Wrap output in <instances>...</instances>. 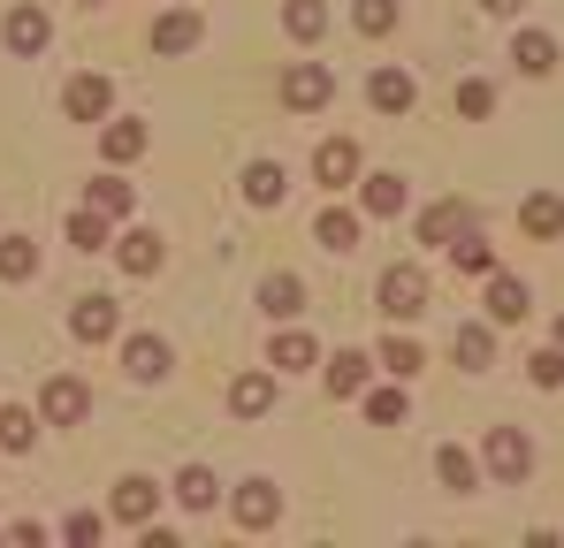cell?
Instances as JSON below:
<instances>
[{
  "mask_svg": "<svg viewBox=\"0 0 564 548\" xmlns=\"http://www.w3.org/2000/svg\"><path fill=\"white\" fill-rule=\"evenodd\" d=\"M375 305L389 313V320H420V313H427V274H420V267H404V260H397V267H381Z\"/></svg>",
  "mask_w": 564,
  "mask_h": 548,
  "instance_id": "6da1fadb",
  "label": "cell"
},
{
  "mask_svg": "<svg viewBox=\"0 0 564 548\" xmlns=\"http://www.w3.org/2000/svg\"><path fill=\"white\" fill-rule=\"evenodd\" d=\"M85 412H93V388H85L77 373H54V381L39 388V419H46V427H77Z\"/></svg>",
  "mask_w": 564,
  "mask_h": 548,
  "instance_id": "7a4b0ae2",
  "label": "cell"
},
{
  "mask_svg": "<svg viewBox=\"0 0 564 548\" xmlns=\"http://www.w3.org/2000/svg\"><path fill=\"white\" fill-rule=\"evenodd\" d=\"M328 99H336V77H328L321 62H282V107L313 114V107H328Z\"/></svg>",
  "mask_w": 564,
  "mask_h": 548,
  "instance_id": "3957f363",
  "label": "cell"
},
{
  "mask_svg": "<svg viewBox=\"0 0 564 548\" xmlns=\"http://www.w3.org/2000/svg\"><path fill=\"white\" fill-rule=\"evenodd\" d=\"M0 39H8V54H15V62H31V54H46V46H54V23H46V8H31V0H23V8H8Z\"/></svg>",
  "mask_w": 564,
  "mask_h": 548,
  "instance_id": "277c9868",
  "label": "cell"
},
{
  "mask_svg": "<svg viewBox=\"0 0 564 548\" xmlns=\"http://www.w3.org/2000/svg\"><path fill=\"white\" fill-rule=\"evenodd\" d=\"M62 107H69V122H107L115 114V85L99 77V69H85V77H69V91H62Z\"/></svg>",
  "mask_w": 564,
  "mask_h": 548,
  "instance_id": "5b68a950",
  "label": "cell"
},
{
  "mask_svg": "<svg viewBox=\"0 0 564 548\" xmlns=\"http://www.w3.org/2000/svg\"><path fill=\"white\" fill-rule=\"evenodd\" d=\"M107 511H115L122 526H153V511H161V480H145V472H122Z\"/></svg>",
  "mask_w": 564,
  "mask_h": 548,
  "instance_id": "8992f818",
  "label": "cell"
},
{
  "mask_svg": "<svg viewBox=\"0 0 564 548\" xmlns=\"http://www.w3.org/2000/svg\"><path fill=\"white\" fill-rule=\"evenodd\" d=\"M229 511H237L245 534H260V526H275V518H282V487H275V480H245V487L229 495Z\"/></svg>",
  "mask_w": 564,
  "mask_h": 548,
  "instance_id": "52a82bcc",
  "label": "cell"
},
{
  "mask_svg": "<svg viewBox=\"0 0 564 548\" xmlns=\"http://www.w3.org/2000/svg\"><path fill=\"white\" fill-rule=\"evenodd\" d=\"M313 176H321V190H351V183H359V145H351V138H321Z\"/></svg>",
  "mask_w": 564,
  "mask_h": 548,
  "instance_id": "ba28073f",
  "label": "cell"
},
{
  "mask_svg": "<svg viewBox=\"0 0 564 548\" xmlns=\"http://www.w3.org/2000/svg\"><path fill=\"white\" fill-rule=\"evenodd\" d=\"M115 328H122V305H115V297H77V305H69V336H77V343H107Z\"/></svg>",
  "mask_w": 564,
  "mask_h": 548,
  "instance_id": "9c48e42d",
  "label": "cell"
},
{
  "mask_svg": "<svg viewBox=\"0 0 564 548\" xmlns=\"http://www.w3.org/2000/svg\"><path fill=\"white\" fill-rule=\"evenodd\" d=\"M488 472H496V480H527V472H534V442H527L519 427H496V435H488Z\"/></svg>",
  "mask_w": 564,
  "mask_h": 548,
  "instance_id": "30bf717a",
  "label": "cell"
},
{
  "mask_svg": "<svg viewBox=\"0 0 564 548\" xmlns=\"http://www.w3.org/2000/svg\"><path fill=\"white\" fill-rule=\"evenodd\" d=\"M145 145H153V130H145V122H130V114H107V122H99V153H107L115 168H130Z\"/></svg>",
  "mask_w": 564,
  "mask_h": 548,
  "instance_id": "8fae6325",
  "label": "cell"
},
{
  "mask_svg": "<svg viewBox=\"0 0 564 548\" xmlns=\"http://www.w3.org/2000/svg\"><path fill=\"white\" fill-rule=\"evenodd\" d=\"M198 39H206L198 8H169V15H153V54H191Z\"/></svg>",
  "mask_w": 564,
  "mask_h": 548,
  "instance_id": "7c38bea8",
  "label": "cell"
},
{
  "mask_svg": "<svg viewBox=\"0 0 564 548\" xmlns=\"http://www.w3.org/2000/svg\"><path fill=\"white\" fill-rule=\"evenodd\" d=\"M527 313H534V289H527L519 274H488V320L511 328V320H527Z\"/></svg>",
  "mask_w": 564,
  "mask_h": 548,
  "instance_id": "4fadbf2b",
  "label": "cell"
},
{
  "mask_svg": "<svg viewBox=\"0 0 564 548\" xmlns=\"http://www.w3.org/2000/svg\"><path fill=\"white\" fill-rule=\"evenodd\" d=\"M367 99H375L381 114H412L420 107V85H412V69H375L367 77Z\"/></svg>",
  "mask_w": 564,
  "mask_h": 548,
  "instance_id": "5bb4252c",
  "label": "cell"
},
{
  "mask_svg": "<svg viewBox=\"0 0 564 548\" xmlns=\"http://www.w3.org/2000/svg\"><path fill=\"white\" fill-rule=\"evenodd\" d=\"M313 237H321V252H336V260H351V252H359V213H351V206H321V221H313Z\"/></svg>",
  "mask_w": 564,
  "mask_h": 548,
  "instance_id": "9a60e30c",
  "label": "cell"
},
{
  "mask_svg": "<svg viewBox=\"0 0 564 548\" xmlns=\"http://www.w3.org/2000/svg\"><path fill=\"white\" fill-rule=\"evenodd\" d=\"M451 359L466 365V373H488V365H496V320H488V328H480V320H466V328L451 336Z\"/></svg>",
  "mask_w": 564,
  "mask_h": 548,
  "instance_id": "2e32d148",
  "label": "cell"
},
{
  "mask_svg": "<svg viewBox=\"0 0 564 548\" xmlns=\"http://www.w3.org/2000/svg\"><path fill=\"white\" fill-rule=\"evenodd\" d=\"M115 267L138 274V282H145V274H161V237H153V229H130V237H115Z\"/></svg>",
  "mask_w": 564,
  "mask_h": 548,
  "instance_id": "e0dca14e",
  "label": "cell"
},
{
  "mask_svg": "<svg viewBox=\"0 0 564 548\" xmlns=\"http://www.w3.org/2000/svg\"><path fill=\"white\" fill-rule=\"evenodd\" d=\"M519 229H527V237H542V244H550V237H564V198H557V190L519 198Z\"/></svg>",
  "mask_w": 564,
  "mask_h": 548,
  "instance_id": "ac0fdd59",
  "label": "cell"
},
{
  "mask_svg": "<svg viewBox=\"0 0 564 548\" xmlns=\"http://www.w3.org/2000/svg\"><path fill=\"white\" fill-rule=\"evenodd\" d=\"M268 365H275V373H305V365H321V343H313L305 328H275V343H268Z\"/></svg>",
  "mask_w": 564,
  "mask_h": 548,
  "instance_id": "d6986e66",
  "label": "cell"
},
{
  "mask_svg": "<svg viewBox=\"0 0 564 548\" xmlns=\"http://www.w3.org/2000/svg\"><path fill=\"white\" fill-rule=\"evenodd\" d=\"M229 412H237V419L275 412V373H237V381H229Z\"/></svg>",
  "mask_w": 564,
  "mask_h": 548,
  "instance_id": "ffe728a7",
  "label": "cell"
},
{
  "mask_svg": "<svg viewBox=\"0 0 564 548\" xmlns=\"http://www.w3.org/2000/svg\"><path fill=\"white\" fill-rule=\"evenodd\" d=\"M458 229H473V206H466V198H443V206H427V213H420V244H451Z\"/></svg>",
  "mask_w": 564,
  "mask_h": 548,
  "instance_id": "44dd1931",
  "label": "cell"
},
{
  "mask_svg": "<svg viewBox=\"0 0 564 548\" xmlns=\"http://www.w3.org/2000/svg\"><path fill=\"white\" fill-rule=\"evenodd\" d=\"M260 313H268V320H297V313H305V282H297V274H268V282H260Z\"/></svg>",
  "mask_w": 564,
  "mask_h": 548,
  "instance_id": "7402d4cb",
  "label": "cell"
},
{
  "mask_svg": "<svg viewBox=\"0 0 564 548\" xmlns=\"http://www.w3.org/2000/svg\"><path fill=\"white\" fill-rule=\"evenodd\" d=\"M122 373H130V381H161V373H169V343H161V336H130V343H122Z\"/></svg>",
  "mask_w": 564,
  "mask_h": 548,
  "instance_id": "603a6c76",
  "label": "cell"
},
{
  "mask_svg": "<svg viewBox=\"0 0 564 548\" xmlns=\"http://www.w3.org/2000/svg\"><path fill=\"white\" fill-rule=\"evenodd\" d=\"M367 381H375V359L367 351H336L328 359V396H367Z\"/></svg>",
  "mask_w": 564,
  "mask_h": 548,
  "instance_id": "cb8c5ba5",
  "label": "cell"
},
{
  "mask_svg": "<svg viewBox=\"0 0 564 548\" xmlns=\"http://www.w3.org/2000/svg\"><path fill=\"white\" fill-rule=\"evenodd\" d=\"M435 480H443L451 495H473V487H480V457H466L458 442H443V450H435Z\"/></svg>",
  "mask_w": 564,
  "mask_h": 548,
  "instance_id": "d4e9b609",
  "label": "cell"
},
{
  "mask_svg": "<svg viewBox=\"0 0 564 548\" xmlns=\"http://www.w3.org/2000/svg\"><path fill=\"white\" fill-rule=\"evenodd\" d=\"M282 190H290V168L282 161H252L245 168V206H282Z\"/></svg>",
  "mask_w": 564,
  "mask_h": 548,
  "instance_id": "484cf974",
  "label": "cell"
},
{
  "mask_svg": "<svg viewBox=\"0 0 564 548\" xmlns=\"http://www.w3.org/2000/svg\"><path fill=\"white\" fill-rule=\"evenodd\" d=\"M359 206L375 221H397L404 213V176H359Z\"/></svg>",
  "mask_w": 564,
  "mask_h": 548,
  "instance_id": "4316f807",
  "label": "cell"
},
{
  "mask_svg": "<svg viewBox=\"0 0 564 548\" xmlns=\"http://www.w3.org/2000/svg\"><path fill=\"white\" fill-rule=\"evenodd\" d=\"M511 62H519L527 77H550V69H557V39H550V31H519V39H511Z\"/></svg>",
  "mask_w": 564,
  "mask_h": 548,
  "instance_id": "83f0119b",
  "label": "cell"
},
{
  "mask_svg": "<svg viewBox=\"0 0 564 548\" xmlns=\"http://www.w3.org/2000/svg\"><path fill=\"white\" fill-rule=\"evenodd\" d=\"M282 31H290L297 46H313V39L328 31V0H282Z\"/></svg>",
  "mask_w": 564,
  "mask_h": 548,
  "instance_id": "f1b7e54d",
  "label": "cell"
},
{
  "mask_svg": "<svg viewBox=\"0 0 564 548\" xmlns=\"http://www.w3.org/2000/svg\"><path fill=\"white\" fill-rule=\"evenodd\" d=\"M69 244H77V252H107V244H115V221H107L99 206H77V213H69Z\"/></svg>",
  "mask_w": 564,
  "mask_h": 548,
  "instance_id": "f546056e",
  "label": "cell"
},
{
  "mask_svg": "<svg viewBox=\"0 0 564 548\" xmlns=\"http://www.w3.org/2000/svg\"><path fill=\"white\" fill-rule=\"evenodd\" d=\"M31 442H39V412H23V404H0V450L23 457Z\"/></svg>",
  "mask_w": 564,
  "mask_h": 548,
  "instance_id": "4dcf8cb0",
  "label": "cell"
},
{
  "mask_svg": "<svg viewBox=\"0 0 564 548\" xmlns=\"http://www.w3.org/2000/svg\"><path fill=\"white\" fill-rule=\"evenodd\" d=\"M443 252H451V267H458V274H496V244H480L473 229H458Z\"/></svg>",
  "mask_w": 564,
  "mask_h": 548,
  "instance_id": "1f68e13d",
  "label": "cell"
},
{
  "mask_svg": "<svg viewBox=\"0 0 564 548\" xmlns=\"http://www.w3.org/2000/svg\"><path fill=\"white\" fill-rule=\"evenodd\" d=\"M214 495H221V480H214L206 464H184V472H176V503H184V511H214Z\"/></svg>",
  "mask_w": 564,
  "mask_h": 548,
  "instance_id": "d6a6232c",
  "label": "cell"
},
{
  "mask_svg": "<svg viewBox=\"0 0 564 548\" xmlns=\"http://www.w3.org/2000/svg\"><path fill=\"white\" fill-rule=\"evenodd\" d=\"M39 274V244L31 237H0V282H31Z\"/></svg>",
  "mask_w": 564,
  "mask_h": 548,
  "instance_id": "836d02e7",
  "label": "cell"
},
{
  "mask_svg": "<svg viewBox=\"0 0 564 548\" xmlns=\"http://www.w3.org/2000/svg\"><path fill=\"white\" fill-rule=\"evenodd\" d=\"M85 206H99V213H107V221H122V213H130V206H138V190H130V183H122V176H99L93 190H85Z\"/></svg>",
  "mask_w": 564,
  "mask_h": 548,
  "instance_id": "e575fe53",
  "label": "cell"
},
{
  "mask_svg": "<svg viewBox=\"0 0 564 548\" xmlns=\"http://www.w3.org/2000/svg\"><path fill=\"white\" fill-rule=\"evenodd\" d=\"M381 365H389V373H397V381H412V373H420V365H427V351H420V343H412V336H389V343H381Z\"/></svg>",
  "mask_w": 564,
  "mask_h": 548,
  "instance_id": "d590c367",
  "label": "cell"
},
{
  "mask_svg": "<svg viewBox=\"0 0 564 548\" xmlns=\"http://www.w3.org/2000/svg\"><path fill=\"white\" fill-rule=\"evenodd\" d=\"M404 412H412V396H404V388H367V419H375V427H397Z\"/></svg>",
  "mask_w": 564,
  "mask_h": 548,
  "instance_id": "8d00e7d4",
  "label": "cell"
},
{
  "mask_svg": "<svg viewBox=\"0 0 564 548\" xmlns=\"http://www.w3.org/2000/svg\"><path fill=\"white\" fill-rule=\"evenodd\" d=\"M351 23H359L367 39H381V31H397V0H351Z\"/></svg>",
  "mask_w": 564,
  "mask_h": 548,
  "instance_id": "74e56055",
  "label": "cell"
},
{
  "mask_svg": "<svg viewBox=\"0 0 564 548\" xmlns=\"http://www.w3.org/2000/svg\"><path fill=\"white\" fill-rule=\"evenodd\" d=\"M488 107H496V85H480V77H466V85H458V114H466V122H480Z\"/></svg>",
  "mask_w": 564,
  "mask_h": 548,
  "instance_id": "f35d334b",
  "label": "cell"
},
{
  "mask_svg": "<svg viewBox=\"0 0 564 548\" xmlns=\"http://www.w3.org/2000/svg\"><path fill=\"white\" fill-rule=\"evenodd\" d=\"M527 373H534V388H564V343H557V351H534Z\"/></svg>",
  "mask_w": 564,
  "mask_h": 548,
  "instance_id": "ab89813d",
  "label": "cell"
},
{
  "mask_svg": "<svg viewBox=\"0 0 564 548\" xmlns=\"http://www.w3.org/2000/svg\"><path fill=\"white\" fill-rule=\"evenodd\" d=\"M62 541H99V511H77V518L62 526Z\"/></svg>",
  "mask_w": 564,
  "mask_h": 548,
  "instance_id": "60d3db41",
  "label": "cell"
},
{
  "mask_svg": "<svg viewBox=\"0 0 564 548\" xmlns=\"http://www.w3.org/2000/svg\"><path fill=\"white\" fill-rule=\"evenodd\" d=\"M480 8H488V15H519L527 0H480Z\"/></svg>",
  "mask_w": 564,
  "mask_h": 548,
  "instance_id": "b9f144b4",
  "label": "cell"
},
{
  "mask_svg": "<svg viewBox=\"0 0 564 548\" xmlns=\"http://www.w3.org/2000/svg\"><path fill=\"white\" fill-rule=\"evenodd\" d=\"M557 343H564V313H557Z\"/></svg>",
  "mask_w": 564,
  "mask_h": 548,
  "instance_id": "7bdbcfd3",
  "label": "cell"
},
{
  "mask_svg": "<svg viewBox=\"0 0 564 548\" xmlns=\"http://www.w3.org/2000/svg\"><path fill=\"white\" fill-rule=\"evenodd\" d=\"M85 8H107V0H85Z\"/></svg>",
  "mask_w": 564,
  "mask_h": 548,
  "instance_id": "ee69618b",
  "label": "cell"
}]
</instances>
